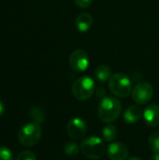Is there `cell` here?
I'll return each mask as SVG.
<instances>
[{
    "label": "cell",
    "instance_id": "13",
    "mask_svg": "<svg viewBox=\"0 0 159 160\" xmlns=\"http://www.w3.org/2000/svg\"><path fill=\"white\" fill-rule=\"evenodd\" d=\"M95 75H96V78L99 82H105L108 80H110V78L112 77L111 68L109 66H106V65H101V66L97 68V69L95 71Z\"/></svg>",
    "mask_w": 159,
    "mask_h": 160
},
{
    "label": "cell",
    "instance_id": "2",
    "mask_svg": "<svg viewBox=\"0 0 159 160\" xmlns=\"http://www.w3.org/2000/svg\"><path fill=\"white\" fill-rule=\"evenodd\" d=\"M80 147L83 156L90 159H99L106 152L104 142L95 136L83 139Z\"/></svg>",
    "mask_w": 159,
    "mask_h": 160
},
{
    "label": "cell",
    "instance_id": "3",
    "mask_svg": "<svg viewBox=\"0 0 159 160\" xmlns=\"http://www.w3.org/2000/svg\"><path fill=\"white\" fill-rule=\"evenodd\" d=\"M109 88L111 92L118 98H127L132 91L130 79L124 73L118 72L109 80Z\"/></svg>",
    "mask_w": 159,
    "mask_h": 160
},
{
    "label": "cell",
    "instance_id": "17",
    "mask_svg": "<svg viewBox=\"0 0 159 160\" xmlns=\"http://www.w3.org/2000/svg\"><path fill=\"white\" fill-rule=\"evenodd\" d=\"M148 145L154 153L159 154V131H155L151 134L148 140Z\"/></svg>",
    "mask_w": 159,
    "mask_h": 160
},
{
    "label": "cell",
    "instance_id": "9",
    "mask_svg": "<svg viewBox=\"0 0 159 160\" xmlns=\"http://www.w3.org/2000/svg\"><path fill=\"white\" fill-rule=\"evenodd\" d=\"M107 155L111 160H126L128 157V149L122 142H112L107 148Z\"/></svg>",
    "mask_w": 159,
    "mask_h": 160
},
{
    "label": "cell",
    "instance_id": "20",
    "mask_svg": "<svg viewBox=\"0 0 159 160\" xmlns=\"http://www.w3.org/2000/svg\"><path fill=\"white\" fill-rule=\"evenodd\" d=\"M93 0H74V3L81 8H88L92 4Z\"/></svg>",
    "mask_w": 159,
    "mask_h": 160
},
{
    "label": "cell",
    "instance_id": "18",
    "mask_svg": "<svg viewBox=\"0 0 159 160\" xmlns=\"http://www.w3.org/2000/svg\"><path fill=\"white\" fill-rule=\"evenodd\" d=\"M13 155L9 148L7 146H0V160H12Z\"/></svg>",
    "mask_w": 159,
    "mask_h": 160
},
{
    "label": "cell",
    "instance_id": "16",
    "mask_svg": "<svg viewBox=\"0 0 159 160\" xmlns=\"http://www.w3.org/2000/svg\"><path fill=\"white\" fill-rule=\"evenodd\" d=\"M80 150H81V147L76 142H67L64 146V152H65V154L67 157H70V158H74V157L78 156Z\"/></svg>",
    "mask_w": 159,
    "mask_h": 160
},
{
    "label": "cell",
    "instance_id": "12",
    "mask_svg": "<svg viewBox=\"0 0 159 160\" xmlns=\"http://www.w3.org/2000/svg\"><path fill=\"white\" fill-rule=\"evenodd\" d=\"M143 116V112L141 107L132 105L128 107L124 113V120L127 124H136Z\"/></svg>",
    "mask_w": 159,
    "mask_h": 160
},
{
    "label": "cell",
    "instance_id": "7",
    "mask_svg": "<svg viewBox=\"0 0 159 160\" xmlns=\"http://www.w3.org/2000/svg\"><path fill=\"white\" fill-rule=\"evenodd\" d=\"M69 66L76 72H83L89 66V56L84 50L78 49L73 51L69 55Z\"/></svg>",
    "mask_w": 159,
    "mask_h": 160
},
{
    "label": "cell",
    "instance_id": "23",
    "mask_svg": "<svg viewBox=\"0 0 159 160\" xmlns=\"http://www.w3.org/2000/svg\"><path fill=\"white\" fill-rule=\"evenodd\" d=\"M128 160H142L140 158H136V157H134V158H129Z\"/></svg>",
    "mask_w": 159,
    "mask_h": 160
},
{
    "label": "cell",
    "instance_id": "21",
    "mask_svg": "<svg viewBox=\"0 0 159 160\" xmlns=\"http://www.w3.org/2000/svg\"><path fill=\"white\" fill-rule=\"evenodd\" d=\"M5 111H6V107H5V104L0 100V117L5 113Z\"/></svg>",
    "mask_w": 159,
    "mask_h": 160
},
{
    "label": "cell",
    "instance_id": "6",
    "mask_svg": "<svg viewBox=\"0 0 159 160\" xmlns=\"http://www.w3.org/2000/svg\"><path fill=\"white\" fill-rule=\"evenodd\" d=\"M153 95L154 88L149 82H146L138 83L132 90V98L139 105H143L149 102L153 98Z\"/></svg>",
    "mask_w": 159,
    "mask_h": 160
},
{
    "label": "cell",
    "instance_id": "22",
    "mask_svg": "<svg viewBox=\"0 0 159 160\" xmlns=\"http://www.w3.org/2000/svg\"><path fill=\"white\" fill-rule=\"evenodd\" d=\"M152 160H159V154H156L152 157Z\"/></svg>",
    "mask_w": 159,
    "mask_h": 160
},
{
    "label": "cell",
    "instance_id": "10",
    "mask_svg": "<svg viewBox=\"0 0 159 160\" xmlns=\"http://www.w3.org/2000/svg\"><path fill=\"white\" fill-rule=\"evenodd\" d=\"M143 118L147 126L157 128L159 126V106L156 104L149 105L143 112Z\"/></svg>",
    "mask_w": 159,
    "mask_h": 160
},
{
    "label": "cell",
    "instance_id": "14",
    "mask_svg": "<svg viewBox=\"0 0 159 160\" xmlns=\"http://www.w3.org/2000/svg\"><path fill=\"white\" fill-rule=\"evenodd\" d=\"M117 134H118V130H117L116 127L113 125H111V124L107 125L103 128V131H102L103 139H104V141H106L108 142H111L113 140H115L117 137Z\"/></svg>",
    "mask_w": 159,
    "mask_h": 160
},
{
    "label": "cell",
    "instance_id": "15",
    "mask_svg": "<svg viewBox=\"0 0 159 160\" xmlns=\"http://www.w3.org/2000/svg\"><path fill=\"white\" fill-rule=\"evenodd\" d=\"M29 115H30V118L33 120V122L36 123V124H38V125L41 124L44 121V118H45L43 111L38 107L32 108L30 110V112H29Z\"/></svg>",
    "mask_w": 159,
    "mask_h": 160
},
{
    "label": "cell",
    "instance_id": "8",
    "mask_svg": "<svg viewBox=\"0 0 159 160\" xmlns=\"http://www.w3.org/2000/svg\"><path fill=\"white\" fill-rule=\"evenodd\" d=\"M67 132L71 139L76 141L81 140L87 133V125L81 118H73L67 123Z\"/></svg>",
    "mask_w": 159,
    "mask_h": 160
},
{
    "label": "cell",
    "instance_id": "19",
    "mask_svg": "<svg viewBox=\"0 0 159 160\" xmlns=\"http://www.w3.org/2000/svg\"><path fill=\"white\" fill-rule=\"evenodd\" d=\"M16 160H37V158L31 151H22L18 155Z\"/></svg>",
    "mask_w": 159,
    "mask_h": 160
},
{
    "label": "cell",
    "instance_id": "5",
    "mask_svg": "<svg viewBox=\"0 0 159 160\" xmlns=\"http://www.w3.org/2000/svg\"><path fill=\"white\" fill-rule=\"evenodd\" d=\"M96 90L95 81L88 77L82 76L77 79L72 85V94L74 98L78 100L83 101L89 99Z\"/></svg>",
    "mask_w": 159,
    "mask_h": 160
},
{
    "label": "cell",
    "instance_id": "4",
    "mask_svg": "<svg viewBox=\"0 0 159 160\" xmlns=\"http://www.w3.org/2000/svg\"><path fill=\"white\" fill-rule=\"evenodd\" d=\"M42 135L40 126L36 123H29L22 126L18 132V140L22 146L31 147L36 145Z\"/></svg>",
    "mask_w": 159,
    "mask_h": 160
},
{
    "label": "cell",
    "instance_id": "11",
    "mask_svg": "<svg viewBox=\"0 0 159 160\" xmlns=\"http://www.w3.org/2000/svg\"><path fill=\"white\" fill-rule=\"evenodd\" d=\"M93 25V17L87 12L81 13L75 20V26L81 33L87 32Z\"/></svg>",
    "mask_w": 159,
    "mask_h": 160
},
{
    "label": "cell",
    "instance_id": "1",
    "mask_svg": "<svg viewBox=\"0 0 159 160\" xmlns=\"http://www.w3.org/2000/svg\"><path fill=\"white\" fill-rule=\"evenodd\" d=\"M121 111L122 104L116 98L105 97L99 103L97 114L102 122L110 124L118 119Z\"/></svg>",
    "mask_w": 159,
    "mask_h": 160
}]
</instances>
